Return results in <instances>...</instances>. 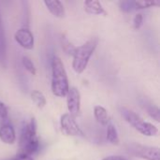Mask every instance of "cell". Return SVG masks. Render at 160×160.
I'll use <instances>...</instances> for the list:
<instances>
[{
	"label": "cell",
	"mask_w": 160,
	"mask_h": 160,
	"mask_svg": "<svg viewBox=\"0 0 160 160\" xmlns=\"http://www.w3.org/2000/svg\"><path fill=\"white\" fill-rule=\"evenodd\" d=\"M61 47H62L63 51L68 55H70V56L73 55V53H74V52L76 50V47L68 39V38L65 35L61 36Z\"/></svg>",
	"instance_id": "17"
},
{
	"label": "cell",
	"mask_w": 160,
	"mask_h": 160,
	"mask_svg": "<svg viewBox=\"0 0 160 160\" xmlns=\"http://www.w3.org/2000/svg\"><path fill=\"white\" fill-rule=\"evenodd\" d=\"M0 65L5 68L7 66V41L3 26L2 16L0 12Z\"/></svg>",
	"instance_id": "12"
},
{
	"label": "cell",
	"mask_w": 160,
	"mask_h": 160,
	"mask_svg": "<svg viewBox=\"0 0 160 160\" xmlns=\"http://www.w3.org/2000/svg\"><path fill=\"white\" fill-rule=\"evenodd\" d=\"M31 99L37 105L38 108L43 109L46 105V98L45 96L38 90H34L31 93Z\"/></svg>",
	"instance_id": "15"
},
{
	"label": "cell",
	"mask_w": 160,
	"mask_h": 160,
	"mask_svg": "<svg viewBox=\"0 0 160 160\" xmlns=\"http://www.w3.org/2000/svg\"><path fill=\"white\" fill-rule=\"evenodd\" d=\"M119 8L124 12H131V11L135 10L134 1H130V0L121 1L119 3Z\"/></svg>",
	"instance_id": "19"
},
{
	"label": "cell",
	"mask_w": 160,
	"mask_h": 160,
	"mask_svg": "<svg viewBox=\"0 0 160 160\" xmlns=\"http://www.w3.org/2000/svg\"><path fill=\"white\" fill-rule=\"evenodd\" d=\"M102 160H128V158L122 157V156H110V157H107L105 158H103Z\"/></svg>",
	"instance_id": "23"
},
{
	"label": "cell",
	"mask_w": 160,
	"mask_h": 160,
	"mask_svg": "<svg viewBox=\"0 0 160 160\" xmlns=\"http://www.w3.org/2000/svg\"><path fill=\"white\" fill-rule=\"evenodd\" d=\"M94 116L97 122L101 126H107L109 124V115L107 110L102 106H95L94 107Z\"/></svg>",
	"instance_id": "13"
},
{
	"label": "cell",
	"mask_w": 160,
	"mask_h": 160,
	"mask_svg": "<svg viewBox=\"0 0 160 160\" xmlns=\"http://www.w3.org/2000/svg\"><path fill=\"white\" fill-rule=\"evenodd\" d=\"M15 41L25 50H32L34 48V36L28 27H22L14 34Z\"/></svg>",
	"instance_id": "8"
},
{
	"label": "cell",
	"mask_w": 160,
	"mask_h": 160,
	"mask_svg": "<svg viewBox=\"0 0 160 160\" xmlns=\"http://www.w3.org/2000/svg\"><path fill=\"white\" fill-rule=\"evenodd\" d=\"M83 8L89 14L107 16V11L98 0H86L83 2Z\"/></svg>",
	"instance_id": "10"
},
{
	"label": "cell",
	"mask_w": 160,
	"mask_h": 160,
	"mask_svg": "<svg viewBox=\"0 0 160 160\" xmlns=\"http://www.w3.org/2000/svg\"><path fill=\"white\" fill-rule=\"evenodd\" d=\"M0 140L6 144H13L16 141L14 128L8 122H5L0 127Z\"/></svg>",
	"instance_id": "9"
},
{
	"label": "cell",
	"mask_w": 160,
	"mask_h": 160,
	"mask_svg": "<svg viewBox=\"0 0 160 160\" xmlns=\"http://www.w3.org/2000/svg\"><path fill=\"white\" fill-rule=\"evenodd\" d=\"M44 5L46 6V8H48V10L56 18H64L66 11H65V8L64 5L62 4V2L58 1V0H45Z\"/></svg>",
	"instance_id": "11"
},
{
	"label": "cell",
	"mask_w": 160,
	"mask_h": 160,
	"mask_svg": "<svg viewBox=\"0 0 160 160\" xmlns=\"http://www.w3.org/2000/svg\"><path fill=\"white\" fill-rule=\"evenodd\" d=\"M128 153L132 156L144 160H160L159 148L133 143L128 148Z\"/></svg>",
	"instance_id": "5"
},
{
	"label": "cell",
	"mask_w": 160,
	"mask_h": 160,
	"mask_svg": "<svg viewBox=\"0 0 160 160\" xmlns=\"http://www.w3.org/2000/svg\"><path fill=\"white\" fill-rule=\"evenodd\" d=\"M143 24V16L141 13H138L135 15L134 19H133V27L136 30H139Z\"/></svg>",
	"instance_id": "21"
},
{
	"label": "cell",
	"mask_w": 160,
	"mask_h": 160,
	"mask_svg": "<svg viewBox=\"0 0 160 160\" xmlns=\"http://www.w3.org/2000/svg\"><path fill=\"white\" fill-rule=\"evenodd\" d=\"M22 66L24 67V68L32 75H36L37 73V69L35 68V65L34 63L32 62V60L28 57V56H25L23 55L22 58Z\"/></svg>",
	"instance_id": "18"
},
{
	"label": "cell",
	"mask_w": 160,
	"mask_h": 160,
	"mask_svg": "<svg viewBox=\"0 0 160 160\" xmlns=\"http://www.w3.org/2000/svg\"><path fill=\"white\" fill-rule=\"evenodd\" d=\"M60 127L62 132L67 136H79L82 137L83 132L77 124L74 117L68 113H64L60 118Z\"/></svg>",
	"instance_id": "6"
},
{
	"label": "cell",
	"mask_w": 160,
	"mask_h": 160,
	"mask_svg": "<svg viewBox=\"0 0 160 160\" xmlns=\"http://www.w3.org/2000/svg\"><path fill=\"white\" fill-rule=\"evenodd\" d=\"M52 92L58 98L67 96L69 90L68 74L60 57L53 56L52 60Z\"/></svg>",
	"instance_id": "2"
},
{
	"label": "cell",
	"mask_w": 160,
	"mask_h": 160,
	"mask_svg": "<svg viewBox=\"0 0 160 160\" xmlns=\"http://www.w3.org/2000/svg\"><path fill=\"white\" fill-rule=\"evenodd\" d=\"M98 39L97 38H91L84 44L80 47H76V50L72 55V68L76 73L81 74L85 70L89 60L98 46Z\"/></svg>",
	"instance_id": "3"
},
{
	"label": "cell",
	"mask_w": 160,
	"mask_h": 160,
	"mask_svg": "<svg viewBox=\"0 0 160 160\" xmlns=\"http://www.w3.org/2000/svg\"><path fill=\"white\" fill-rule=\"evenodd\" d=\"M19 152L17 155L23 157H31L38 152L39 148V141L37 136V122L33 117L28 123H24L19 140Z\"/></svg>",
	"instance_id": "1"
},
{
	"label": "cell",
	"mask_w": 160,
	"mask_h": 160,
	"mask_svg": "<svg viewBox=\"0 0 160 160\" xmlns=\"http://www.w3.org/2000/svg\"><path fill=\"white\" fill-rule=\"evenodd\" d=\"M106 139L112 145H118L120 143V139H119V136H118V133H117V129L112 124L109 123L107 125Z\"/></svg>",
	"instance_id": "14"
},
{
	"label": "cell",
	"mask_w": 160,
	"mask_h": 160,
	"mask_svg": "<svg viewBox=\"0 0 160 160\" xmlns=\"http://www.w3.org/2000/svg\"><path fill=\"white\" fill-rule=\"evenodd\" d=\"M67 106L68 114L77 117L81 112V94L76 87H70L67 94Z\"/></svg>",
	"instance_id": "7"
},
{
	"label": "cell",
	"mask_w": 160,
	"mask_h": 160,
	"mask_svg": "<svg viewBox=\"0 0 160 160\" xmlns=\"http://www.w3.org/2000/svg\"><path fill=\"white\" fill-rule=\"evenodd\" d=\"M120 112L123 118L143 136L153 137L158 133V129L156 126L151 123L145 122L139 114H137L133 111L127 108H121Z\"/></svg>",
	"instance_id": "4"
},
{
	"label": "cell",
	"mask_w": 160,
	"mask_h": 160,
	"mask_svg": "<svg viewBox=\"0 0 160 160\" xmlns=\"http://www.w3.org/2000/svg\"><path fill=\"white\" fill-rule=\"evenodd\" d=\"M159 5L160 1L158 0H135L134 1L135 9H144Z\"/></svg>",
	"instance_id": "16"
},
{
	"label": "cell",
	"mask_w": 160,
	"mask_h": 160,
	"mask_svg": "<svg viewBox=\"0 0 160 160\" xmlns=\"http://www.w3.org/2000/svg\"><path fill=\"white\" fill-rule=\"evenodd\" d=\"M6 160H34L31 157H23V156H19V155H16V157L14 158H11L9 159Z\"/></svg>",
	"instance_id": "24"
},
{
	"label": "cell",
	"mask_w": 160,
	"mask_h": 160,
	"mask_svg": "<svg viewBox=\"0 0 160 160\" xmlns=\"http://www.w3.org/2000/svg\"><path fill=\"white\" fill-rule=\"evenodd\" d=\"M146 110H147L148 114H149V115H150L154 120H156L157 122H159L160 112H159V109H158L157 106H155V105H149V106L146 108Z\"/></svg>",
	"instance_id": "20"
},
{
	"label": "cell",
	"mask_w": 160,
	"mask_h": 160,
	"mask_svg": "<svg viewBox=\"0 0 160 160\" xmlns=\"http://www.w3.org/2000/svg\"><path fill=\"white\" fill-rule=\"evenodd\" d=\"M8 116V107L5 105V103H3L2 101H0V118L2 120H7Z\"/></svg>",
	"instance_id": "22"
}]
</instances>
